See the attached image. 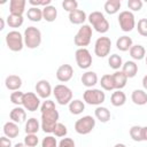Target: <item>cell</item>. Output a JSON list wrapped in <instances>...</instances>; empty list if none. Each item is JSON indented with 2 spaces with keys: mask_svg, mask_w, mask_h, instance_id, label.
Masks as SVG:
<instances>
[{
  "mask_svg": "<svg viewBox=\"0 0 147 147\" xmlns=\"http://www.w3.org/2000/svg\"><path fill=\"white\" fill-rule=\"evenodd\" d=\"M83 99L87 105L101 106L106 100V94L98 88H87L83 94Z\"/></svg>",
  "mask_w": 147,
  "mask_h": 147,
  "instance_id": "obj_7",
  "label": "cell"
},
{
  "mask_svg": "<svg viewBox=\"0 0 147 147\" xmlns=\"http://www.w3.org/2000/svg\"><path fill=\"white\" fill-rule=\"evenodd\" d=\"M14 147H28V146L24 142H17V144L14 145Z\"/></svg>",
  "mask_w": 147,
  "mask_h": 147,
  "instance_id": "obj_50",
  "label": "cell"
},
{
  "mask_svg": "<svg viewBox=\"0 0 147 147\" xmlns=\"http://www.w3.org/2000/svg\"><path fill=\"white\" fill-rule=\"evenodd\" d=\"M0 147H11V141L10 138L3 136L0 138Z\"/></svg>",
  "mask_w": 147,
  "mask_h": 147,
  "instance_id": "obj_46",
  "label": "cell"
},
{
  "mask_svg": "<svg viewBox=\"0 0 147 147\" xmlns=\"http://www.w3.org/2000/svg\"><path fill=\"white\" fill-rule=\"evenodd\" d=\"M25 0H10L9 1V13L11 15H18L23 16L25 11Z\"/></svg>",
  "mask_w": 147,
  "mask_h": 147,
  "instance_id": "obj_15",
  "label": "cell"
},
{
  "mask_svg": "<svg viewBox=\"0 0 147 147\" xmlns=\"http://www.w3.org/2000/svg\"><path fill=\"white\" fill-rule=\"evenodd\" d=\"M56 17H57V9L54 6L49 5V6L42 8V18L46 22L52 23L56 20Z\"/></svg>",
  "mask_w": 147,
  "mask_h": 147,
  "instance_id": "obj_29",
  "label": "cell"
},
{
  "mask_svg": "<svg viewBox=\"0 0 147 147\" xmlns=\"http://www.w3.org/2000/svg\"><path fill=\"white\" fill-rule=\"evenodd\" d=\"M111 49V40L108 37H99L94 44V53L98 57H106Z\"/></svg>",
  "mask_w": 147,
  "mask_h": 147,
  "instance_id": "obj_10",
  "label": "cell"
},
{
  "mask_svg": "<svg viewBox=\"0 0 147 147\" xmlns=\"http://www.w3.org/2000/svg\"><path fill=\"white\" fill-rule=\"evenodd\" d=\"M114 147H126V146H125L124 144H121V142H119V144H116Z\"/></svg>",
  "mask_w": 147,
  "mask_h": 147,
  "instance_id": "obj_51",
  "label": "cell"
},
{
  "mask_svg": "<svg viewBox=\"0 0 147 147\" xmlns=\"http://www.w3.org/2000/svg\"><path fill=\"white\" fill-rule=\"evenodd\" d=\"M6 45L13 52H20L24 46V36L21 34L20 31L13 30L6 34Z\"/></svg>",
  "mask_w": 147,
  "mask_h": 147,
  "instance_id": "obj_6",
  "label": "cell"
},
{
  "mask_svg": "<svg viewBox=\"0 0 147 147\" xmlns=\"http://www.w3.org/2000/svg\"><path fill=\"white\" fill-rule=\"evenodd\" d=\"M110 102L114 107H122L126 102V95L122 90H116L110 96Z\"/></svg>",
  "mask_w": 147,
  "mask_h": 147,
  "instance_id": "obj_24",
  "label": "cell"
},
{
  "mask_svg": "<svg viewBox=\"0 0 147 147\" xmlns=\"http://www.w3.org/2000/svg\"><path fill=\"white\" fill-rule=\"evenodd\" d=\"M41 147H59L56 138L53 136H46L41 141Z\"/></svg>",
  "mask_w": 147,
  "mask_h": 147,
  "instance_id": "obj_40",
  "label": "cell"
},
{
  "mask_svg": "<svg viewBox=\"0 0 147 147\" xmlns=\"http://www.w3.org/2000/svg\"><path fill=\"white\" fill-rule=\"evenodd\" d=\"M141 140L147 141V126H141Z\"/></svg>",
  "mask_w": 147,
  "mask_h": 147,
  "instance_id": "obj_47",
  "label": "cell"
},
{
  "mask_svg": "<svg viewBox=\"0 0 147 147\" xmlns=\"http://www.w3.org/2000/svg\"><path fill=\"white\" fill-rule=\"evenodd\" d=\"M121 6H122L121 0H108V1L105 2L103 9L107 14L114 15V14L118 13V10L121 9Z\"/></svg>",
  "mask_w": 147,
  "mask_h": 147,
  "instance_id": "obj_28",
  "label": "cell"
},
{
  "mask_svg": "<svg viewBox=\"0 0 147 147\" xmlns=\"http://www.w3.org/2000/svg\"><path fill=\"white\" fill-rule=\"evenodd\" d=\"M82 83L85 87L92 88L94 85L98 84V75L94 71H86L82 76Z\"/></svg>",
  "mask_w": 147,
  "mask_h": 147,
  "instance_id": "obj_18",
  "label": "cell"
},
{
  "mask_svg": "<svg viewBox=\"0 0 147 147\" xmlns=\"http://www.w3.org/2000/svg\"><path fill=\"white\" fill-rule=\"evenodd\" d=\"M146 64H147V54H146Z\"/></svg>",
  "mask_w": 147,
  "mask_h": 147,
  "instance_id": "obj_52",
  "label": "cell"
},
{
  "mask_svg": "<svg viewBox=\"0 0 147 147\" xmlns=\"http://www.w3.org/2000/svg\"><path fill=\"white\" fill-rule=\"evenodd\" d=\"M74 76V69L70 64H62L56 70V78L61 83L69 82Z\"/></svg>",
  "mask_w": 147,
  "mask_h": 147,
  "instance_id": "obj_13",
  "label": "cell"
},
{
  "mask_svg": "<svg viewBox=\"0 0 147 147\" xmlns=\"http://www.w3.org/2000/svg\"><path fill=\"white\" fill-rule=\"evenodd\" d=\"M59 147H76V144L71 138H63L59 142Z\"/></svg>",
  "mask_w": 147,
  "mask_h": 147,
  "instance_id": "obj_45",
  "label": "cell"
},
{
  "mask_svg": "<svg viewBox=\"0 0 147 147\" xmlns=\"http://www.w3.org/2000/svg\"><path fill=\"white\" fill-rule=\"evenodd\" d=\"M75 59L80 69H88L92 65V55L87 48H78L75 52Z\"/></svg>",
  "mask_w": 147,
  "mask_h": 147,
  "instance_id": "obj_11",
  "label": "cell"
},
{
  "mask_svg": "<svg viewBox=\"0 0 147 147\" xmlns=\"http://www.w3.org/2000/svg\"><path fill=\"white\" fill-rule=\"evenodd\" d=\"M142 86H144V88L147 91V75L144 76V78H142Z\"/></svg>",
  "mask_w": 147,
  "mask_h": 147,
  "instance_id": "obj_48",
  "label": "cell"
},
{
  "mask_svg": "<svg viewBox=\"0 0 147 147\" xmlns=\"http://www.w3.org/2000/svg\"><path fill=\"white\" fill-rule=\"evenodd\" d=\"M129 52H130V56L136 61H140L144 57H146V49L142 45H139V44L133 45Z\"/></svg>",
  "mask_w": 147,
  "mask_h": 147,
  "instance_id": "obj_26",
  "label": "cell"
},
{
  "mask_svg": "<svg viewBox=\"0 0 147 147\" xmlns=\"http://www.w3.org/2000/svg\"><path fill=\"white\" fill-rule=\"evenodd\" d=\"M100 85L103 90L106 91H114L115 90V85H114V79H113V75L110 74H106L101 77L100 80Z\"/></svg>",
  "mask_w": 147,
  "mask_h": 147,
  "instance_id": "obj_33",
  "label": "cell"
},
{
  "mask_svg": "<svg viewBox=\"0 0 147 147\" xmlns=\"http://www.w3.org/2000/svg\"><path fill=\"white\" fill-rule=\"evenodd\" d=\"M5 29V20L1 17L0 18V30H3Z\"/></svg>",
  "mask_w": 147,
  "mask_h": 147,
  "instance_id": "obj_49",
  "label": "cell"
},
{
  "mask_svg": "<svg viewBox=\"0 0 147 147\" xmlns=\"http://www.w3.org/2000/svg\"><path fill=\"white\" fill-rule=\"evenodd\" d=\"M137 30L140 36L147 37V18H140L137 24Z\"/></svg>",
  "mask_w": 147,
  "mask_h": 147,
  "instance_id": "obj_41",
  "label": "cell"
},
{
  "mask_svg": "<svg viewBox=\"0 0 147 147\" xmlns=\"http://www.w3.org/2000/svg\"><path fill=\"white\" fill-rule=\"evenodd\" d=\"M41 44V32L36 26H28L24 31V45L30 48L34 49L38 48Z\"/></svg>",
  "mask_w": 147,
  "mask_h": 147,
  "instance_id": "obj_2",
  "label": "cell"
},
{
  "mask_svg": "<svg viewBox=\"0 0 147 147\" xmlns=\"http://www.w3.org/2000/svg\"><path fill=\"white\" fill-rule=\"evenodd\" d=\"M26 16L31 22H40L42 20V9L38 7H30L26 11Z\"/></svg>",
  "mask_w": 147,
  "mask_h": 147,
  "instance_id": "obj_32",
  "label": "cell"
},
{
  "mask_svg": "<svg viewBox=\"0 0 147 147\" xmlns=\"http://www.w3.org/2000/svg\"><path fill=\"white\" fill-rule=\"evenodd\" d=\"M91 38H92V28H91V25L83 24L79 28V30L77 31V33L74 38V42L79 48H86V46H88L90 42H91Z\"/></svg>",
  "mask_w": 147,
  "mask_h": 147,
  "instance_id": "obj_4",
  "label": "cell"
},
{
  "mask_svg": "<svg viewBox=\"0 0 147 147\" xmlns=\"http://www.w3.org/2000/svg\"><path fill=\"white\" fill-rule=\"evenodd\" d=\"M133 46V41L131 39V37L129 36H121L117 40H116V47L118 51L121 52H126L130 51V48Z\"/></svg>",
  "mask_w": 147,
  "mask_h": 147,
  "instance_id": "obj_22",
  "label": "cell"
},
{
  "mask_svg": "<svg viewBox=\"0 0 147 147\" xmlns=\"http://www.w3.org/2000/svg\"><path fill=\"white\" fill-rule=\"evenodd\" d=\"M36 92L39 98L48 99L53 91H52V86H51L49 82L46 79H41L36 84Z\"/></svg>",
  "mask_w": 147,
  "mask_h": 147,
  "instance_id": "obj_14",
  "label": "cell"
},
{
  "mask_svg": "<svg viewBox=\"0 0 147 147\" xmlns=\"http://www.w3.org/2000/svg\"><path fill=\"white\" fill-rule=\"evenodd\" d=\"M129 133H130V137L133 141H142L141 140V126H139V125L131 126Z\"/></svg>",
  "mask_w": 147,
  "mask_h": 147,
  "instance_id": "obj_36",
  "label": "cell"
},
{
  "mask_svg": "<svg viewBox=\"0 0 147 147\" xmlns=\"http://www.w3.org/2000/svg\"><path fill=\"white\" fill-rule=\"evenodd\" d=\"M94 126H95V119L92 116L86 115V116H83V117H80L79 119L76 121L75 131L78 134L85 136V134H88L90 132H92Z\"/></svg>",
  "mask_w": 147,
  "mask_h": 147,
  "instance_id": "obj_8",
  "label": "cell"
},
{
  "mask_svg": "<svg viewBox=\"0 0 147 147\" xmlns=\"http://www.w3.org/2000/svg\"><path fill=\"white\" fill-rule=\"evenodd\" d=\"M53 94L59 105L65 106L72 101V91L64 84H59L53 88Z\"/></svg>",
  "mask_w": 147,
  "mask_h": 147,
  "instance_id": "obj_5",
  "label": "cell"
},
{
  "mask_svg": "<svg viewBox=\"0 0 147 147\" xmlns=\"http://www.w3.org/2000/svg\"><path fill=\"white\" fill-rule=\"evenodd\" d=\"M23 96H24V93H23V92H21V91H15V92H13V93L10 94V101H11L14 105H16V106L18 107V106H21V105L23 103Z\"/></svg>",
  "mask_w": 147,
  "mask_h": 147,
  "instance_id": "obj_38",
  "label": "cell"
},
{
  "mask_svg": "<svg viewBox=\"0 0 147 147\" xmlns=\"http://www.w3.org/2000/svg\"><path fill=\"white\" fill-rule=\"evenodd\" d=\"M9 118L15 123H23L26 119V113L22 107H15L9 113Z\"/></svg>",
  "mask_w": 147,
  "mask_h": 147,
  "instance_id": "obj_17",
  "label": "cell"
},
{
  "mask_svg": "<svg viewBox=\"0 0 147 147\" xmlns=\"http://www.w3.org/2000/svg\"><path fill=\"white\" fill-rule=\"evenodd\" d=\"M84 110H85V103L82 100L76 99L69 103V111L72 115H80Z\"/></svg>",
  "mask_w": 147,
  "mask_h": 147,
  "instance_id": "obj_31",
  "label": "cell"
},
{
  "mask_svg": "<svg viewBox=\"0 0 147 147\" xmlns=\"http://www.w3.org/2000/svg\"><path fill=\"white\" fill-rule=\"evenodd\" d=\"M118 24L122 31L130 32L136 28V17L132 11L123 10L118 15Z\"/></svg>",
  "mask_w": 147,
  "mask_h": 147,
  "instance_id": "obj_9",
  "label": "cell"
},
{
  "mask_svg": "<svg viewBox=\"0 0 147 147\" xmlns=\"http://www.w3.org/2000/svg\"><path fill=\"white\" fill-rule=\"evenodd\" d=\"M41 129L45 133H53L55 125L59 123V111L56 110L55 103L52 100H46L42 102L41 107Z\"/></svg>",
  "mask_w": 147,
  "mask_h": 147,
  "instance_id": "obj_1",
  "label": "cell"
},
{
  "mask_svg": "<svg viewBox=\"0 0 147 147\" xmlns=\"http://www.w3.org/2000/svg\"><path fill=\"white\" fill-rule=\"evenodd\" d=\"M113 79H114L115 90H122L123 87H125L129 78L125 76V74L122 70H117L113 74Z\"/></svg>",
  "mask_w": 147,
  "mask_h": 147,
  "instance_id": "obj_21",
  "label": "cell"
},
{
  "mask_svg": "<svg viewBox=\"0 0 147 147\" xmlns=\"http://www.w3.org/2000/svg\"><path fill=\"white\" fill-rule=\"evenodd\" d=\"M22 106L28 111H36L40 106V99H39V96H37L36 93L26 92V93H24Z\"/></svg>",
  "mask_w": 147,
  "mask_h": 147,
  "instance_id": "obj_12",
  "label": "cell"
},
{
  "mask_svg": "<svg viewBox=\"0 0 147 147\" xmlns=\"http://www.w3.org/2000/svg\"><path fill=\"white\" fill-rule=\"evenodd\" d=\"M3 133H5L6 137H8L10 139L16 138L20 134V129H18L17 123H15L13 121L5 123V125H3Z\"/></svg>",
  "mask_w": 147,
  "mask_h": 147,
  "instance_id": "obj_20",
  "label": "cell"
},
{
  "mask_svg": "<svg viewBox=\"0 0 147 147\" xmlns=\"http://www.w3.org/2000/svg\"><path fill=\"white\" fill-rule=\"evenodd\" d=\"M122 71L127 78H133L138 74V64L134 61H126L125 63H123Z\"/></svg>",
  "mask_w": 147,
  "mask_h": 147,
  "instance_id": "obj_23",
  "label": "cell"
},
{
  "mask_svg": "<svg viewBox=\"0 0 147 147\" xmlns=\"http://www.w3.org/2000/svg\"><path fill=\"white\" fill-rule=\"evenodd\" d=\"M24 22L23 16H18V15H11L9 14L7 17V24L10 28H20Z\"/></svg>",
  "mask_w": 147,
  "mask_h": 147,
  "instance_id": "obj_35",
  "label": "cell"
},
{
  "mask_svg": "<svg viewBox=\"0 0 147 147\" xmlns=\"http://www.w3.org/2000/svg\"><path fill=\"white\" fill-rule=\"evenodd\" d=\"M29 3L31 5V7H40L42 6L44 7H47L51 5V0H29Z\"/></svg>",
  "mask_w": 147,
  "mask_h": 147,
  "instance_id": "obj_44",
  "label": "cell"
},
{
  "mask_svg": "<svg viewBox=\"0 0 147 147\" xmlns=\"http://www.w3.org/2000/svg\"><path fill=\"white\" fill-rule=\"evenodd\" d=\"M53 133H54L55 137H59V138L65 137L67 133H68V129H67V126H65L64 124H62V123L59 122V123L55 125V127H54V130H53Z\"/></svg>",
  "mask_w": 147,
  "mask_h": 147,
  "instance_id": "obj_37",
  "label": "cell"
},
{
  "mask_svg": "<svg viewBox=\"0 0 147 147\" xmlns=\"http://www.w3.org/2000/svg\"><path fill=\"white\" fill-rule=\"evenodd\" d=\"M5 85L9 91H20L22 86V78L17 75H9L6 77Z\"/></svg>",
  "mask_w": 147,
  "mask_h": 147,
  "instance_id": "obj_16",
  "label": "cell"
},
{
  "mask_svg": "<svg viewBox=\"0 0 147 147\" xmlns=\"http://www.w3.org/2000/svg\"><path fill=\"white\" fill-rule=\"evenodd\" d=\"M108 64H109V67L111 69L117 71L119 68L123 67V60L118 54H111L109 56V59H108Z\"/></svg>",
  "mask_w": 147,
  "mask_h": 147,
  "instance_id": "obj_34",
  "label": "cell"
},
{
  "mask_svg": "<svg viewBox=\"0 0 147 147\" xmlns=\"http://www.w3.org/2000/svg\"><path fill=\"white\" fill-rule=\"evenodd\" d=\"M131 100L134 105L144 106L147 103V93L144 90H134L131 94Z\"/></svg>",
  "mask_w": 147,
  "mask_h": 147,
  "instance_id": "obj_25",
  "label": "cell"
},
{
  "mask_svg": "<svg viewBox=\"0 0 147 147\" xmlns=\"http://www.w3.org/2000/svg\"><path fill=\"white\" fill-rule=\"evenodd\" d=\"M142 1L141 0H129L127 1V7L132 11H139L142 8Z\"/></svg>",
  "mask_w": 147,
  "mask_h": 147,
  "instance_id": "obj_43",
  "label": "cell"
},
{
  "mask_svg": "<svg viewBox=\"0 0 147 147\" xmlns=\"http://www.w3.org/2000/svg\"><path fill=\"white\" fill-rule=\"evenodd\" d=\"M38 142H39V140L36 134H26L24 137V144L28 147H36L38 145Z\"/></svg>",
  "mask_w": 147,
  "mask_h": 147,
  "instance_id": "obj_42",
  "label": "cell"
},
{
  "mask_svg": "<svg viewBox=\"0 0 147 147\" xmlns=\"http://www.w3.org/2000/svg\"><path fill=\"white\" fill-rule=\"evenodd\" d=\"M40 127H41V123H39V121L37 118L31 117L25 123V133L26 134H36Z\"/></svg>",
  "mask_w": 147,
  "mask_h": 147,
  "instance_id": "obj_27",
  "label": "cell"
},
{
  "mask_svg": "<svg viewBox=\"0 0 147 147\" xmlns=\"http://www.w3.org/2000/svg\"><path fill=\"white\" fill-rule=\"evenodd\" d=\"M88 22L99 33H106L109 30V22L101 11H92L88 15Z\"/></svg>",
  "mask_w": 147,
  "mask_h": 147,
  "instance_id": "obj_3",
  "label": "cell"
},
{
  "mask_svg": "<svg viewBox=\"0 0 147 147\" xmlns=\"http://www.w3.org/2000/svg\"><path fill=\"white\" fill-rule=\"evenodd\" d=\"M62 7L68 13H71L76 9H78V2L76 0H64L62 2Z\"/></svg>",
  "mask_w": 147,
  "mask_h": 147,
  "instance_id": "obj_39",
  "label": "cell"
},
{
  "mask_svg": "<svg viewBox=\"0 0 147 147\" xmlns=\"http://www.w3.org/2000/svg\"><path fill=\"white\" fill-rule=\"evenodd\" d=\"M94 115L96 117V119H99L101 123H107L110 119V111L108 108L102 107V106H98L94 110Z\"/></svg>",
  "mask_w": 147,
  "mask_h": 147,
  "instance_id": "obj_30",
  "label": "cell"
},
{
  "mask_svg": "<svg viewBox=\"0 0 147 147\" xmlns=\"http://www.w3.org/2000/svg\"><path fill=\"white\" fill-rule=\"evenodd\" d=\"M86 18H87L86 13L84 10H82V9H76V10L69 13V21L72 24H76V25L84 24V22L86 21Z\"/></svg>",
  "mask_w": 147,
  "mask_h": 147,
  "instance_id": "obj_19",
  "label": "cell"
}]
</instances>
